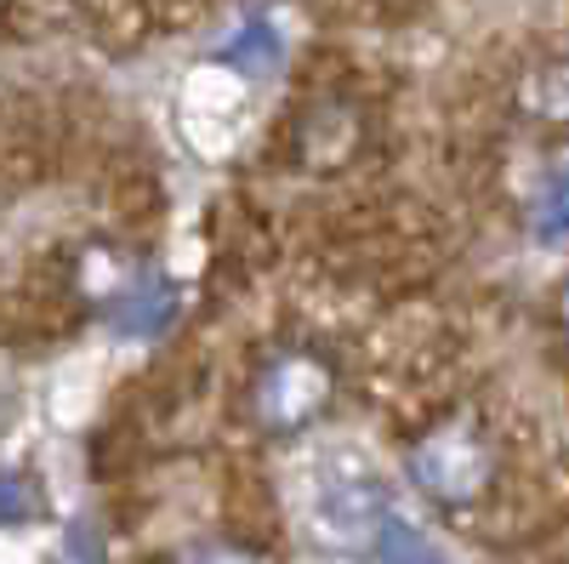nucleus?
Returning <instances> with one entry per match:
<instances>
[{"mask_svg": "<svg viewBox=\"0 0 569 564\" xmlns=\"http://www.w3.org/2000/svg\"><path fill=\"white\" fill-rule=\"evenodd\" d=\"M222 58H233V63H246L251 75H262V69H279V34L262 23V18H251L240 34L228 40V52Z\"/></svg>", "mask_w": 569, "mask_h": 564, "instance_id": "obj_6", "label": "nucleus"}, {"mask_svg": "<svg viewBox=\"0 0 569 564\" xmlns=\"http://www.w3.org/2000/svg\"><path fill=\"white\" fill-rule=\"evenodd\" d=\"M171 564H273V558L246 542H188Z\"/></svg>", "mask_w": 569, "mask_h": 564, "instance_id": "obj_9", "label": "nucleus"}, {"mask_svg": "<svg viewBox=\"0 0 569 564\" xmlns=\"http://www.w3.org/2000/svg\"><path fill=\"white\" fill-rule=\"evenodd\" d=\"M536 228L547 240H569V171H552L536 195Z\"/></svg>", "mask_w": 569, "mask_h": 564, "instance_id": "obj_8", "label": "nucleus"}, {"mask_svg": "<svg viewBox=\"0 0 569 564\" xmlns=\"http://www.w3.org/2000/svg\"><path fill=\"white\" fill-rule=\"evenodd\" d=\"M410 485L439 507H472L496 485V445L472 416H439L405 451Z\"/></svg>", "mask_w": 569, "mask_h": 564, "instance_id": "obj_1", "label": "nucleus"}, {"mask_svg": "<svg viewBox=\"0 0 569 564\" xmlns=\"http://www.w3.org/2000/svg\"><path fill=\"white\" fill-rule=\"evenodd\" d=\"M376 564H445V558L433 553V542H427L416 525L393 520L388 536H382V547H376Z\"/></svg>", "mask_w": 569, "mask_h": 564, "instance_id": "obj_7", "label": "nucleus"}, {"mask_svg": "<svg viewBox=\"0 0 569 564\" xmlns=\"http://www.w3.org/2000/svg\"><path fill=\"white\" fill-rule=\"evenodd\" d=\"M399 520V513H388L382 491H376L370 479H337L325 485L308 507V536L325 547V553H359V558H376V547H382L388 525Z\"/></svg>", "mask_w": 569, "mask_h": 564, "instance_id": "obj_3", "label": "nucleus"}, {"mask_svg": "<svg viewBox=\"0 0 569 564\" xmlns=\"http://www.w3.org/2000/svg\"><path fill=\"white\" fill-rule=\"evenodd\" d=\"M330 399H337V365L313 348H284L257 370L251 416L262 434L284 439V434H302L308 422H319Z\"/></svg>", "mask_w": 569, "mask_h": 564, "instance_id": "obj_2", "label": "nucleus"}, {"mask_svg": "<svg viewBox=\"0 0 569 564\" xmlns=\"http://www.w3.org/2000/svg\"><path fill=\"white\" fill-rule=\"evenodd\" d=\"M46 520V485L34 474H0V531Z\"/></svg>", "mask_w": 569, "mask_h": 564, "instance_id": "obj_5", "label": "nucleus"}, {"mask_svg": "<svg viewBox=\"0 0 569 564\" xmlns=\"http://www.w3.org/2000/svg\"><path fill=\"white\" fill-rule=\"evenodd\" d=\"M91 297H98L103 319L114 325L120 337H160L166 325L177 319V308H182L171 279L160 268H149V263H131V257H120L114 279L91 286Z\"/></svg>", "mask_w": 569, "mask_h": 564, "instance_id": "obj_4", "label": "nucleus"}, {"mask_svg": "<svg viewBox=\"0 0 569 564\" xmlns=\"http://www.w3.org/2000/svg\"><path fill=\"white\" fill-rule=\"evenodd\" d=\"M558 314H563V332H569V286H563V297H558Z\"/></svg>", "mask_w": 569, "mask_h": 564, "instance_id": "obj_10", "label": "nucleus"}]
</instances>
